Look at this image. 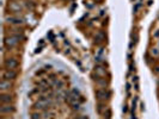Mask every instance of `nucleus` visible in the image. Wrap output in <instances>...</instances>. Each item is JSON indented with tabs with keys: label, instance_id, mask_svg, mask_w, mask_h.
<instances>
[{
	"label": "nucleus",
	"instance_id": "obj_10",
	"mask_svg": "<svg viewBox=\"0 0 159 119\" xmlns=\"http://www.w3.org/2000/svg\"><path fill=\"white\" fill-rule=\"evenodd\" d=\"M8 10L11 12H21L22 11V6L19 3H16V1H11L8 4Z\"/></svg>",
	"mask_w": 159,
	"mask_h": 119
},
{
	"label": "nucleus",
	"instance_id": "obj_17",
	"mask_svg": "<svg viewBox=\"0 0 159 119\" xmlns=\"http://www.w3.org/2000/svg\"><path fill=\"white\" fill-rule=\"evenodd\" d=\"M1 119H11V118H4V117H3V118H1Z\"/></svg>",
	"mask_w": 159,
	"mask_h": 119
},
{
	"label": "nucleus",
	"instance_id": "obj_18",
	"mask_svg": "<svg viewBox=\"0 0 159 119\" xmlns=\"http://www.w3.org/2000/svg\"><path fill=\"white\" fill-rule=\"evenodd\" d=\"M158 85H159V81H158Z\"/></svg>",
	"mask_w": 159,
	"mask_h": 119
},
{
	"label": "nucleus",
	"instance_id": "obj_3",
	"mask_svg": "<svg viewBox=\"0 0 159 119\" xmlns=\"http://www.w3.org/2000/svg\"><path fill=\"white\" fill-rule=\"evenodd\" d=\"M5 22L8 23V24H12V25H23L24 24V21L18 17V16H13V14H6L5 16Z\"/></svg>",
	"mask_w": 159,
	"mask_h": 119
},
{
	"label": "nucleus",
	"instance_id": "obj_6",
	"mask_svg": "<svg viewBox=\"0 0 159 119\" xmlns=\"http://www.w3.org/2000/svg\"><path fill=\"white\" fill-rule=\"evenodd\" d=\"M17 77V72L13 69H4L3 70V79L4 80H10L12 81Z\"/></svg>",
	"mask_w": 159,
	"mask_h": 119
},
{
	"label": "nucleus",
	"instance_id": "obj_13",
	"mask_svg": "<svg viewBox=\"0 0 159 119\" xmlns=\"http://www.w3.org/2000/svg\"><path fill=\"white\" fill-rule=\"evenodd\" d=\"M31 119H42V113H39V112L31 113Z\"/></svg>",
	"mask_w": 159,
	"mask_h": 119
},
{
	"label": "nucleus",
	"instance_id": "obj_4",
	"mask_svg": "<svg viewBox=\"0 0 159 119\" xmlns=\"http://www.w3.org/2000/svg\"><path fill=\"white\" fill-rule=\"evenodd\" d=\"M49 105H50L49 99H47V98H41V99H38V100L34 104V107L37 108V110H44V108H47Z\"/></svg>",
	"mask_w": 159,
	"mask_h": 119
},
{
	"label": "nucleus",
	"instance_id": "obj_11",
	"mask_svg": "<svg viewBox=\"0 0 159 119\" xmlns=\"http://www.w3.org/2000/svg\"><path fill=\"white\" fill-rule=\"evenodd\" d=\"M95 69H96V74H97L98 76H104V75L106 74V70H105V69H103V67H102L101 64H98Z\"/></svg>",
	"mask_w": 159,
	"mask_h": 119
},
{
	"label": "nucleus",
	"instance_id": "obj_9",
	"mask_svg": "<svg viewBox=\"0 0 159 119\" xmlns=\"http://www.w3.org/2000/svg\"><path fill=\"white\" fill-rule=\"evenodd\" d=\"M12 82L10 81V80H1V82H0V89L3 91V93H5V92H10L12 89Z\"/></svg>",
	"mask_w": 159,
	"mask_h": 119
},
{
	"label": "nucleus",
	"instance_id": "obj_12",
	"mask_svg": "<svg viewBox=\"0 0 159 119\" xmlns=\"http://www.w3.org/2000/svg\"><path fill=\"white\" fill-rule=\"evenodd\" d=\"M95 81L97 82V85H98V86L104 87V88H105V86L108 85V82L105 81V79H103L102 76H97V79H95Z\"/></svg>",
	"mask_w": 159,
	"mask_h": 119
},
{
	"label": "nucleus",
	"instance_id": "obj_1",
	"mask_svg": "<svg viewBox=\"0 0 159 119\" xmlns=\"http://www.w3.org/2000/svg\"><path fill=\"white\" fill-rule=\"evenodd\" d=\"M22 39H24V35H23V34L6 36L5 39H4V45H5L7 49H13L15 47L18 45V43L21 42Z\"/></svg>",
	"mask_w": 159,
	"mask_h": 119
},
{
	"label": "nucleus",
	"instance_id": "obj_16",
	"mask_svg": "<svg viewBox=\"0 0 159 119\" xmlns=\"http://www.w3.org/2000/svg\"><path fill=\"white\" fill-rule=\"evenodd\" d=\"M77 119H88V117L87 116H79Z\"/></svg>",
	"mask_w": 159,
	"mask_h": 119
},
{
	"label": "nucleus",
	"instance_id": "obj_8",
	"mask_svg": "<svg viewBox=\"0 0 159 119\" xmlns=\"http://www.w3.org/2000/svg\"><path fill=\"white\" fill-rule=\"evenodd\" d=\"M13 95L11 93H1V95H0V101H1V104H12L13 103Z\"/></svg>",
	"mask_w": 159,
	"mask_h": 119
},
{
	"label": "nucleus",
	"instance_id": "obj_5",
	"mask_svg": "<svg viewBox=\"0 0 159 119\" xmlns=\"http://www.w3.org/2000/svg\"><path fill=\"white\" fill-rule=\"evenodd\" d=\"M4 64L6 67V69H15L18 68L19 66V62H18V60H16L15 57H10V58H6L5 61H4Z\"/></svg>",
	"mask_w": 159,
	"mask_h": 119
},
{
	"label": "nucleus",
	"instance_id": "obj_14",
	"mask_svg": "<svg viewBox=\"0 0 159 119\" xmlns=\"http://www.w3.org/2000/svg\"><path fill=\"white\" fill-rule=\"evenodd\" d=\"M111 117V111H110V108H106V110L104 111V118L105 119H110Z\"/></svg>",
	"mask_w": 159,
	"mask_h": 119
},
{
	"label": "nucleus",
	"instance_id": "obj_15",
	"mask_svg": "<svg viewBox=\"0 0 159 119\" xmlns=\"http://www.w3.org/2000/svg\"><path fill=\"white\" fill-rule=\"evenodd\" d=\"M152 55H154V56H158L159 55V50H158V49H152Z\"/></svg>",
	"mask_w": 159,
	"mask_h": 119
},
{
	"label": "nucleus",
	"instance_id": "obj_7",
	"mask_svg": "<svg viewBox=\"0 0 159 119\" xmlns=\"http://www.w3.org/2000/svg\"><path fill=\"white\" fill-rule=\"evenodd\" d=\"M16 111V108L12 104H3L0 107V112L1 114H12Z\"/></svg>",
	"mask_w": 159,
	"mask_h": 119
},
{
	"label": "nucleus",
	"instance_id": "obj_2",
	"mask_svg": "<svg viewBox=\"0 0 159 119\" xmlns=\"http://www.w3.org/2000/svg\"><path fill=\"white\" fill-rule=\"evenodd\" d=\"M111 96V92L108 88H98L96 89V98L99 101H105L109 100Z\"/></svg>",
	"mask_w": 159,
	"mask_h": 119
}]
</instances>
